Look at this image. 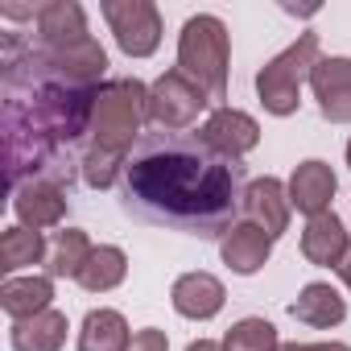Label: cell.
<instances>
[{"mask_svg": "<svg viewBox=\"0 0 351 351\" xmlns=\"http://www.w3.org/2000/svg\"><path fill=\"white\" fill-rule=\"evenodd\" d=\"M223 351H281L277 326L265 322V318H240V322L223 335Z\"/></svg>", "mask_w": 351, "mask_h": 351, "instance_id": "24", "label": "cell"}, {"mask_svg": "<svg viewBox=\"0 0 351 351\" xmlns=\"http://www.w3.org/2000/svg\"><path fill=\"white\" fill-rule=\"evenodd\" d=\"M29 54H34L38 66H46L50 75H58V79H66V83L104 87L99 79H104V71H108V50H104L95 38L75 42V46H62V50H46V46H38V50H29Z\"/></svg>", "mask_w": 351, "mask_h": 351, "instance_id": "7", "label": "cell"}, {"mask_svg": "<svg viewBox=\"0 0 351 351\" xmlns=\"http://www.w3.org/2000/svg\"><path fill=\"white\" fill-rule=\"evenodd\" d=\"M54 302V277H9L0 285V306L13 322H25V318H38L46 314Z\"/></svg>", "mask_w": 351, "mask_h": 351, "instance_id": "17", "label": "cell"}, {"mask_svg": "<svg viewBox=\"0 0 351 351\" xmlns=\"http://www.w3.org/2000/svg\"><path fill=\"white\" fill-rule=\"evenodd\" d=\"M13 211H17L21 228H29V232L58 228L66 219V191L58 178H29L13 191Z\"/></svg>", "mask_w": 351, "mask_h": 351, "instance_id": "9", "label": "cell"}, {"mask_svg": "<svg viewBox=\"0 0 351 351\" xmlns=\"http://www.w3.org/2000/svg\"><path fill=\"white\" fill-rule=\"evenodd\" d=\"M269 252H273V236L269 232H261L256 223H232L223 236H219V256H223V265L232 269V273H240V277H252V273H261L265 269V261H269Z\"/></svg>", "mask_w": 351, "mask_h": 351, "instance_id": "12", "label": "cell"}, {"mask_svg": "<svg viewBox=\"0 0 351 351\" xmlns=\"http://www.w3.org/2000/svg\"><path fill=\"white\" fill-rule=\"evenodd\" d=\"M207 104H211V95L195 79H186L182 71H165L149 87V120L161 132H182V128H191Z\"/></svg>", "mask_w": 351, "mask_h": 351, "instance_id": "5", "label": "cell"}, {"mask_svg": "<svg viewBox=\"0 0 351 351\" xmlns=\"http://www.w3.org/2000/svg\"><path fill=\"white\" fill-rule=\"evenodd\" d=\"M128 351H169V339H165V330L145 326V330H136V335H132Z\"/></svg>", "mask_w": 351, "mask_h": 351, "instance_id": "26", "label": "cell"}, {"mask_svg": "<svg viewBox=\"0 0 351 351\" xmlns=\"http://www.w3.org/2000/svg\"><path fill=\"white\" fill-rule=\"evenodd\" d=\"M199 141H203L215 157H223V161H240L244 153H252V149H256V141H261V124H256L248 112L215 108V112L203 120Z\"/></svg>", "mask_w": 351, "mask_h": 351, "instance_id": "8", "label": "cell"}, {"mask_svg": "<svg viewBox=\"0 0 351 351\" xmlns=\"http://www.w3.org/2000/svg\"><path fill=\"white\" fill-rule=\"evenodd\" d=\"M132 335L120 310H87L83 326H79V351H128Z\"/></svg>", "mask_w": 351, "mask_h": 351, "instance_id": "20", "label": "cell"}, {"mask_svg": "<svg viewBox=\"0 0 351 351\" xmlns=\"http://www.w3.org/2000/svg\"><path fill=\"white\" fill-rule=\"evenodd\" d=\"M314 62H318V34H302L273 62H265L261 75H256V95H261L265 112L293 116L298 104H302V83H310Z\"/></svg>", "mask_w": 351, "mask_h": 351, "instance_id": "4", "label": "cell"}, {"mask_svg": "<svg viewBox=\"0 0 351 351\" xmlns=\"http://www.w3.org/2000/svg\"><path fill=\"white\" fill-rule=\"evenodd\" d=\"M169 302L182 318H195V322H207L223 310L228 293H223V281L211 277V273H182L169 289Z\"/></svg>", "mask_w": 351, "mask_h": 351, "instance_id": "13", "label": "cell"}, {"mask_svg": "<svg viewBox=\"0 0 351 351\" xmlns=\"http://www.w3.org/2000/svg\"><path fill=\"white\" fill-rule=\"evenodd\" d=\"M310 351H351L347 343H310Z\"/></svg>", "mask_w": 351, "mask_h": 351, "instance_id": "29", "label": "cell"}, {"mask_svg": "<svg viewBox=\"0 0 351 351\" xmlns=\"http://www.w3.org/2000/svg\"><path fill=\"white\" fill-rule=\"evenodd\" d=\"M351 252V240H347V228L339 223L335 211H322L314 219H306V232H302V256L318 269H339L343 256Z\"/></svg>", "mask_w": 351, "mask_h": 351, "instance_id": "14", "label": "cell"}, {"mask_svg": "<svg viewBox=\"0 0 351 351\" xmlns=\"http://www.w3.org/2000/svg\"><path fill=\"white\" fill-rule=\"evenodd\" d=\"M347 169H351V141H347Z\"/></svg>", "mask_w": 351, "mask_h": 351, "instance_id": "31", "label": "cell"}, {"mask_svg": "<svg viewBox=\"0 0 351 351\" xmlns=\"http://www.w3.org/2000/svg\"><path fill=\"white\" fill-rule=\"evenodd\" d=\"M124 273H128V256H124L116 244H99V248L87 256L83 273H79V285H83L87 293H108V289H116V285L124 281Z\"/></svg>", "mask_w": 351, "mask_h": 351, "instance_id": "21", "label": "cell"}, {"mask_svg": "<svg viewBox=\"0 0 351 351\" xmlns=\"http://www.w3.org/2000/svg\"><path fill=\"white\" fill-rule=\"evenodd\" d=\"M50 252H46V240L42 232H29V228H9L0 236V269L5 273H17L25 265H42Z\"/></svg>", "mask_w": 351, "mask_h": 351, "instance_id": "23", "label": "cell"}, {"mask_svg": "<svg viewBox=\"0 0 351 351\" xmlns=\"http://www.w3.org/2000/svg\"><path fill=\"white\" fill-rule=\"evenodd\" d=\"M335 169L326 165V161H318V157H310V161H302L298 169H293V178H289V203L302 211V215H322L326 207H330V199H335Z\"/></svg>", "mask_w": 351, "mask_h": 351, "instance_id": "15", "label": "cell"}, {"mask_svg": "<svg viewBox=\"0 0 351 351\" xmlns=\"http://www.w3.org/2000/svg\"><path fill=\"white\" fill-rule=\"evenodd\" d=\"M339 277H343V285H347V289H351V252H347V256H343V265H339Z\"/></svg>", "mask_w": 351, "mask_h": 351, "instance_id": "28", "label": "cell"}, {"mask_svg": "<svg viewBox=\"0 0 351 351\" xmlns=\"http://www.w3.org/2000/svg\"><path fill=\"white\" fill-rule=\"evenodd\" d=\"M99 13L128 58H149L161 46V13L149 0H104Z\"/></svg>", "mask_w": 351, "mask_h": 351, "instance_id": "6", "label": "cell"}, {"mask_svg": "<svg viewBox=\"0 0 351 351\" xmlns=\"http://www.w3.org/2000/svg\"><path fill=\"white\" fill-rule=\"evenodd\" d=\"M38 34L46 50H62L75 42H87V13L75 5V0H50V5H38Z\"/></svg>", "mask_w": 351, "mask_h": 351, "instance_id": "16", "label": "cell"}, {"mask_svg": "<svg viewBox=\"0 0 351 351\" xmlns=\"http://www.w3.org/2000/svg\"><path fill=\"white\" fill-rule=\"evenodd\" d=\"M91 252H95V248H91L87 232L66 228V232L54 236V248H50V256H46V269H50V277H75V281H79V273H83V265H87Z\"/></svg>", "mask_w": 351, "mask_h": 351, "instance_id": "22", "label": "cell"}, {"mask_svg": "<svg viewBox=\"0 0 351 351\" xmlns=\"http://www.w3.org/2000/svg\"><path fill=\"white\" fill-rule=\"evenodd\" d=\"M289 314L302 322V326H314V330H330L347 318V302L339 298V289H330L326 281H310L298 302H289Z\"/></svg>", "mask_w": 351, "mask_h": 351, "instance_id": "18", "label": "cell"}, {"mask_svg": "<svg viewBox=\"0 0 351 351\" xmlns=\"http://www.w3.org/2000/svg\"><path fill=\"white\" fill-rule=\"evenodd\" d=\"M145 120H149V87L141 79H112L95 95V112H91V128L87 132H91L95 149L128 157V149L141 136Z\"/></svg>", "mask_w": 351, "mask_h": 351, "instance_id": "2", "label": "cell"}, {"mask_svg": "<svg viewBox=\"0 0 351 351\" xmlns=\"http://www.w3.org/2000/svg\"><path fill=\"white\" fill-rule=\"evenodd\" d=\"M310 91L330 124L351 120V58H318L310 71Z\"/></svg>", "mask_w": 351, "mask_h": 351, "instance_id": "10", "label": "cell"}, {"mask_svg": "<svg viewBox=\"0 0 351 351\" xmlns=\"http://www.w3.org/2000/svg\"><path fill=\"white\" fill-rule=\"evenodd\" d=\"M120 169H128V161H124V153H108V149H87L83 153V161H79V173H83V182L91 186V191H108L116 178H120Z\"/></svg>", "mask_w": 351, "mask_h": 351, "instance_id": "25", "label": "cell"}, {"mask_svg": "<svg viewBox=\"0 0 351 351\" xmlns=\"http://www.w3.org/2000/svg\"><path fill=\"white\" fill-rule=\"evenodd\" d=\"M186 351H223V343H211V339H199V343H191Z\"/></svg>", "mask_w": 351, "mask_h": 351, "instance_id": "27", "label": "cell"}, {"mask_svg": "<svg viewBox=\"0 0 351 351\" xmlns=\"http://www.w3.org/2000/svg\"><path fill=\"white\" fill-rule=\"evenodd\" d=\"M178 71L195 79L211 99H228V25L211 13H199L182 25Z\"/></svg>", "mask_w": 351, "mask_h": 351, "instance_id": "3", "label": "cell"}, {"mask_svg": "<svg viewBox=\"0 0 351 351\" xmlns=\"http://www.w3.org/2000/svg\"><path fill=\"white\" fill-rule=\"evenodd\" d=\"M281 351H310V343H281Z\"/></svg>", "mask_w": 351, "mask_h": 351, "instance_id": "30", "label": "cell"}, {"mask_svg": "<svg viewBox=\"0 0 351 351\" xmlns=\"http://www.w3.org/2000/svg\"><path fill=\"white\" fill-rule=\"evenodd\" d=\"M66 330H71L66 314H62V310H46V314H38V318L13 322L9 343H13V351H62Z\"/></svg>", "mask_w": 351, "mask_h": 351, "instance_id": "19", "label": "cell"}, {"mask_svg": "<svg viewBox=\"0 0 351 351\" xmlns=\"http://www.w3.org/2000/svg\"><path fill=\"white\" fill-rule=\"evenodd\" d=\"M289 211H293V203H289V186L285 182H277V178H252L244 186V215H248V223H256L273 240L289 228Z\"/></svg>", "mask_w": 351, "mask_h": 351, "instance_id": "11", "label": "cell"}, {"mask_svg": "<svg viewBox=\"0 0 351 351\" xmlns=\"http://www.w3.org/2000/svg\"><path fill=\"white\" fill-rule=\"evenodd\" d=\"M128 211L169 223L191 236H223L232 228L240 195V165L215 157L203 141L165 132L149 141L124 169Z\"/></svg>", "mask_w": 351, "mask_h": 351, "instance_id": "1", "label": "cell"}]
</instances>
